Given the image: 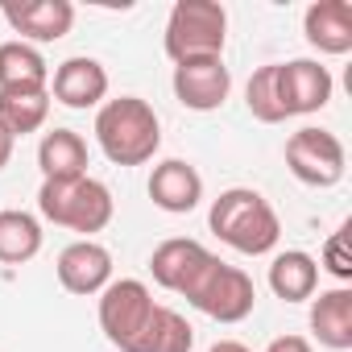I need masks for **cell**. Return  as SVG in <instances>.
<instances>
[{"instance_id": "ba28073f", "label": "cell", "mask_w": 352, "mask_h": 352, "mask_svg": "<svg viewBox=\"0 0 352 352\" xmlns=\"http://www.w3.org/2000/svg\"><path fill=\"white\" fill-rule=\"evenodd\" d=\"M174 100L191 112H216L224 108L228 91H232V71L224 67V58H191L174 67Z\"/></svg>"}, {"instance_id": "603a6c76", "label": "cell", "mask_w": 352, "mask_h": 352, "mask_svg": "<svg viewBox=\"0 0 352 352\" xmlns=\"http://www.w3.org/2000/svg\"><path fill=\"white\" fill-rule=\"evenodd\" d=\"M245 108L261 124H282L286 120L282 91H278V63H270V67H261V71L249 75V83H245Z\"/></svg>"}, {"instance_id": "52a82bcc", "label": "cell", "mask_w": 352, "mask_h": 352, "mask_svg": "<svg viewBox=\"0 0 352 352\" xmlns=\"http://www.w3.org/2000/svg\"><path fill=\"white\" fill-rule=\"evenodd\" d=\"M286 170L302 187H336L348 170V153H344V141L327 129H298L290 133L286 141Z\"/></svg>"}, {"instance_id": "d6986e66", "label": "cell", "mask_w": 352, "mask_h": 352, "mask_svg": "<svg viewBox=\"0 0 352 352\" xmlns=\"http://www.w3.org/2000/svg\"><path fill=\"white\" fill-rule=\"evenodd\" d=\"M42 179H83L87 174V141L75 129H50L38 145Z\"/></svg>"}, {"instance_id": "3957f363", "label": "cell", "mask_w": 352, "mask_h": 352, "mask_svg": "<svg viewBox=\"0 0 352 352\" xmlns=\"http://www.w3.org/2000/svg\"><path fill=\"white\" fill-rule=\"evenodd\" d=\"M38 212H42V220L71 228V232H83V241H91L96 232H104L112 224L116 204L100 179L83 174V179H42Z\"/></svg>"}, {"instance_id": "9a60e30c", "label": "cell", "mask_w": 352, "mask_h": 352, "mask_svg": "<svg viewBox=\"0 0 352 352\" xmlns=\"http://www.w3.org/2000/svg\"><path fill=\"white\" fill-rule=\"evenodd\" d=\"M302 34L319 54H348L352 50V5L348 0H315L302 13Z\"/></svg>"}, {"instance_id": "7a4b0ae2", "label": "cell", "mask_w": 352, "mask_h": 352, "mask_svg": "<svg viewBox=\"0 0 352 352\" xmlns=\"http://www.w3.org/2000/svg\"><path fill=\"white\" fill-rule=\"evenodd\" d=\"M208 228L236 253L245 257H265L278 249L282 236V220L270 208V199L253 187H228L220 191V199H212L208 212Z\"/></svg>"}, {"instance_id": "5b68a950", "label": "cell", "mask_w": 352, "mask_h": 352, "mask_svg": "<svg viewBox=\"0 0 352 352\" xmlns=\"http://www.w3.org/2000/svg\"><path fill=\"white\" fill-rule=\"evenodd\" d=\"M183 298L195 307V311H204L208 319H216V323H241V319H249L253 315V307H257V286H253V278L241 270V265H228V261H220L216 253L208 257V265L191 278V286L183 290Z\"/></svg>"}, {"instance_id": "277c9868", "label": "cell", "mask_w": 352, "mask_h": 352, "mask_svg": "<svg viewBox=\"0 0 352 352\" xmlns=\"http://www.w3.org/2000/svg\"><path fill=\"white\" fill-rule=\"evenodd\" d=\"M228 42V9L220 0H179L166 17V58L179 67L191 58H224Z\"/></svg>"}, {"instance_id": "7402d4cb", "label": "cell", "mask_w": 352, "mask_h": 352, "mask_svg": "<svg viewBox=\"0 0 352 352\" xmlns=\"http://www.w3.org/2000/svg\"><path fill=\"white\" fill-rule=\"evenodd\" d=\"M191 348H195V327L187 323V315L157 302L137 352H191Z\"/></svg>"}, {"instance_id": "484cf974", "label": "cell", "mask_w": 352, "mask_h": 352, "mask_svg": "<svg viewBox=\"0 0 352 352\" xmlns=\"http://www.w3.org/2000/svg\"><path fill=\"white\" fill-rule=\"evenodd\" d=\"M13 145H17V141H13L5 129H0V170H5V166L13 162Z\"/></svg>"}, {"instance_id": "ffe728a7", "label": "cell", "mask_w": 352, "mask_h": 352, "mask_svg": "<svg viewBox=\"0 0 352 352\" xmlns=\"http://www.w3.org/2000/svg\"><path fill=\"white\" fill-rule=\"evenodd\" d=\"M42 253V224L21 208L0 212V265H25Z\"/></svg>"}, {"instance_id": "cb8c5ba5", "label": "cell", "mask_w": 352, "mask_h": 352, "mask_svg": "<svg viewBox=\"0 0 352 352\" xmlns=\"http://www.w3.org/2000/svg\"><path fill=\"white\" fill-rule=\"evenodd\" d=\"M344 232H348V224H340V228L327 236V245H323V253H319V261H315V265H323L340 286L352 282V253H348V245H344V241H348Z\"/></svg>"}, {"instance_id": "ac0fdd59", "label": "cell", "mask_w": 352, "mask_h": 352, "mask_svg": "<svg viewBox=\"0 0 352 352\" xmlns=\"http://www.w3.org/2000/svg\"><path fill=\"white\" fill-rule=\"evenodd\" d=\"M270 290L282 302H307L319 290V265L302 249H286L270 261Z\"/></svg>"}, {"instance_id": "d4e9b609", "label": "cell", "mask_w": 352, "mask_h": 352, "mask_svg": "<svg viewBox=\"0 0 352 352\" xmlns=\"http://www.w3.org/2000/svg\"><path fill=\"white\" fill-rule=\"evenodd\" d=\"M265 352H315V348L307 336H278V340H270Z\"/></svg>"}, {"instance_id": "30bf717a", "label": "cell", "mask_w": 352, "mask_h": 352, "mask_svg": "<svg viewBox=\"0 0 352 352\" xmlns=\"http://www.w3.org/2000/svg\"><path fill=\"white\" fill-rule=\"evenodd\" d=\"M0 17L9 21L17 42L42 46V42H63L75 25V5L71 0H25V5H0Z\"/></svg>"}, {"instance_id": "7c38bea8", "label": "cell", "mask_w": 352, "mask_h": 352, "mask_svg": "<svg viewBox=\"0 0 352 352\" xmlns=\"http://www.w3.org/2000/svg\"><path fill=\"white\" fill-rule=\"evenodd\" d=\"M50 100H58L63 108H75V112L100 108L108 100V71H104V63H96L87 54H75V58L58 63L54 75H50Z\"/></svg>"}, {"instance_id": "8992f818", "label": "cell", "mask_w": 352, "mask_h": 352, "mask_svg": "<svg viewBox=\"0 0 352 352\" xmlns=\"http://www.w3.org/2000/svg\"><path fill=\"white\" fill-rule=\"evenodd\" d=\"M153 311H157V302H153L149 286L137 282V278H112L100 290V331L120 352L141 348V336H145Z\"/></svg>"}, {"instance_id": "8fae6325", "label": "cell", "mask_w": 352, "mask_h": 352, "mask_svg": "<svg viewBox=\"0 0 352 352\" xmlns=\"http://www.w3.org/2000/svg\"><path fill=\"white\" fill-rule=\"evenodd\" d=\"M54 274H58V286L67 294H79V298H91L100 294L108 282H112V253L100 245V241H75L58 253L54 261Z\"/></svg>"}, {"instance_id": "6da1fadb", "label": "cell", "mask_w": 352, "mask_h": 352, "mask_svg": "<svg viewBox=\"0 0 352 352\" xmlns=\"http://www.w3.org/2000/svg\"><path fill=\"white\" fill-rule=\"evenodd\" d=\"M96 141L112 166H145L162 149V120L149 100L116 96L96 112Z\"/></svg>"}, {"instance_id": "4316f807", "label": "cell", "mask_w": 352, "mask_h": 352, "mask_svg": "<svg viewBox=\"0 0 352 352\" xmlns=\"http://www.w3.org/2000/svg\"><path fill=\"white\" fill-rule=\"evenodd\" d=\"M208 352H253V348H245L241 340H216V344H212Z\"/></svg>"}, {"instance_id": "e0dca14e", "label": "cell", "mask_w": 352, "mask_h": 352, "mask_svg": "<svg viewBox=\"0 0 352 352\" xmlns=\"http://www.w3.org/2000/svg\"><path fill=\"white\" fill-rule=\"evenodd\" d=\"M0 91H50V67L30 42H0Z\"/></svg>"}, {"instance_id": "5bb4252c", "label": "cell", "mask_w": 352, "mask_h": 352, "mask_svg": "<svg viewBox=\"0 0 352 352\" xmlns=\"http://www.w3.org/2000/svg\"><path fill=\"white\" fill-rule=\"evenodd\" d=\"M208 257H212V253H208L199 241L170 236V241H162V245L153 249V257H149V274H153V282H157L162 290L183 294V290L191 286V278L208 265Z\"/></svg>"}, {"instance_id": "9c48e42d", "label": "cell", "mask_w": 352, "mask_h": 352, "mask_svg": "<svg viewBox=\"0 0 352 352\" xmlns=\"http://www.w3.org/2000/svg\"><path fill=\"white\" fill-rule=\"evenodd\" d=\"M278 91H282L286 116H311L327 108L336 79L319 58H290V63H278Z\"/></svg>"}, {"instance_id": "2e32d148", "label": "cell", "mask_w": 352, "mask_h": 352, "mask_svg": "<svg viewBox=\"0 0 352 352\" xmlns=\"http://www.w3.org/2000/svg\"><path fill=\"white\" fill-rule=\"evenodd\" d=\"M311 331L331 352L352 348V290L348 286H331V290H319V298H311Z\"/></svg>"}, {"instance_id": "44dd1931", "label": "cell", "mask_w": 352, "mask_h": 352, "mask_svg": "<svg viewBox=\"0 0 352 352\" xmlns=\"http://www.w3.org/2000/svg\"><path fill=\"white\" fill-rule=\"evenodd\" d=\"M50 91H0V129L13 141L25 133H38L50 116Z\"/></svg>"}, {"instance_id": "4fadbf2b", "label": "cell", "mask_w": 352, "mask_h": 352, "mask_svg": "<svg viewBox=\"0 0 352 352\" xmlns=\"http://www.w3.org/2000/svg\"><path fill=\"white\" fill-rule=\"evenodd\" d=\"M149 199L170 216H187L204 204V174L183 157H166L149 174Z\"/></svg>"}]
</instances>
